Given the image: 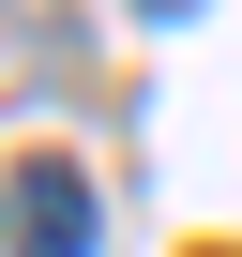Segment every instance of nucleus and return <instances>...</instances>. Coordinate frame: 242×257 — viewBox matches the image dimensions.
Returning <instances> with one entry per match:
<instances>
[{
	"label": "nucleus",
	"instance_id": "1",
	"mask_svg": "<svg viewBox=\"0 0 242 257\" xmlns=\"http://www.w3.org/2000/svg\"><path fill=\"white\" fill-rule=\"evenodd\" d=\"M0 242H16V257H91V182H76L61 152L0 167Z\"/></svg>",
	"mask_w": 242,
	"mask_h": 257
},
{
	"label": "nucleus",
	"instance_id": "2",
	"mask_svg": "<svg viewBox=\"0 0 242 257\" xmlns=\"http://www.w3.org/2000/svg\"><path fill=\"white\" fill-rule=\"evenodd\" d=\"M152 16H197V0H152Z\"/></svg>",
	"mask_w": 242,
	"mask_h": 257
}]
</instances>
